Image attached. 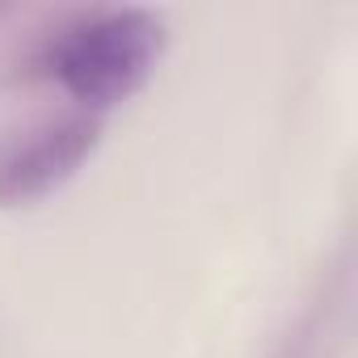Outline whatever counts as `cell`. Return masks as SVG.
Instances as JSON below:
<instances>
[{
  "instance_id": "6da1fadb",
  "label": "cell",
  "mask_w": 358,
  "mask_h": 358,
  "mask_svg": "<svg viewBox=\"0 0 358 358\" xmlns=\"http://www.w3.org/2000/svg\"><path fill=\"white\" fill-rule=\"evenodd\" d=\"M164 17L152 9H106L68 26L51 51L47 72L85 106L101 110L131 97L164 51Z\"/></svg>"
},
{
  "instance_id": "7a4b0ae2",
  "label": "cell",
  "mask_w": 358,
  "mask_h": 358,
  "mask_svg": "<svg viewBox=\"0 0 358 358\" xmlns=\"http://www.w3.org/2000/svg\"><path fill=\"white\" fill-rule=\"evenodd\" d=\"M97 143H101V118L80 110L0 148V207H30L55 194L97 152Z\"/></svg>"
},
{
  "instance_id": "3957f363",
  "label": "cell",
  "mask_w": 358,
  "mask_h": 358,
  "mask_svg": "<svg viewBox=\"0 0 358 358\" xmlns=\"http://www.w3.org/2000/svg\"><path fill=\"white\" fill-rule=\"evenodd\" d=\"M0 13H9V9H5V5H0Z\"/></svg>"
}]
</instances>
